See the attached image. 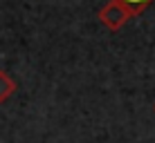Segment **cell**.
<instances>
[{"instance_id":"obj_1","label":"cell","mask_w":155,"mask_h":143,"mask_svg":"<svg viewBox=\"0 0 155 143\" xmlns=\"http://www.w3.org/2000/svg\"><path fill=\"white\" fill-rule=\"evenodd\" d=\"M128 18H133V14L128 11L124 5L115 2V0H110V2L99 11V20H101V23H104L108 29H113V31L119 29V27H124Z\"/></svg>"},{"instance_id":"obj_2","label":"cell","mask_w":155,"mask_h":143,"mask_svg":"<svg viewBox=\"0 0 155 143\" xmlns=\"http://www.w3.org/2000/svg\"><path fill=\"white\" fill-rule=\"evenodd\" d=\"M16 92V83H14V78L9 76L7 72H2L0 70V103H5L12 94Z\"/></svg>"},{"instance_id":"obj_3","label":"cell","mask_w":155,"mask_h":143,"mask_svg":"<svg viewBox=\"0 0 155 143\" xmlns=\"http://www.w3.org/2000/svg\"><path fill=\"white\" fill-rule=\"evenodd\" d=\"M115 2H119V5H124V7L130 11L133 16H137V14H142L144 9L148 7V5L153 2V0H115Z\"/></svg>"}]
</instances>
